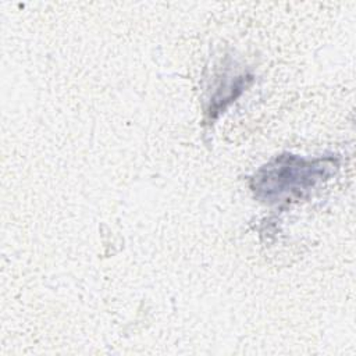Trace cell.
Wrapping results in <instances>:
<instances>
[{
	"label": "cell",
	"instance_id": "cell-1",
	"mask_svg": "<svg viewBox=\"0 0 356 356\" xmlns=\"http://www.w3.org/2000/svg\"><path fill=\"white\" fill-rule=\"evenodd\" d=\"M339 168L337 156L305 159L282 153L261 165L250 178L249 186L259 200L275 204L302 196L330 179Z\"/></svg>",
	"mask_w": 356,
	"mask_h": 356
},
{
	"label": "cell",
	"instance_id": "cell-2",
	"mask_svg": "<svg viewBox=\"0 0 356 356\" xmlns=\"http://www.w3.org/2000/svg\"><path fill=\"white\" fill-rule=\"evenodd\" d=\"M252 79V75L246 74L232 78H224L210 100V107L207 110L209 120L211 121L217 118V115L248 88Z\"/></svg>",
	"mask_w": 356,
	"mask_h": 356
}]
</instances>
